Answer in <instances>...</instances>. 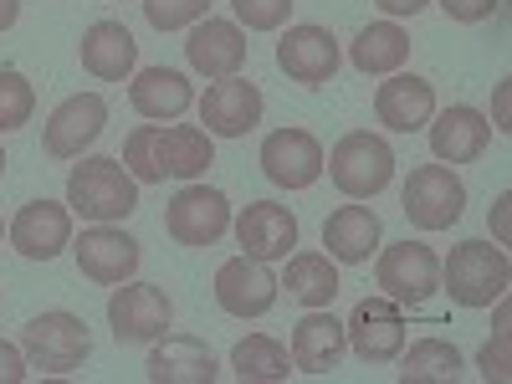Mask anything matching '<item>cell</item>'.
I'll list each match as a JSON object with an SVG mask.
<instances>
[{"mask_svg":"<svg viewBox=\"0 0 512 384\" xmlns=\"http://www.w3.org/2000/svg\"><path fill=\"white\" fill-rule=\"evenodd\" d=\"M67 210L93 226L128 221L139 210V180L123 169V159H82L67 175Z\"/></svg>","mask_w":512,"mask_h":384,"instance_id":"6da1fadb","label":"cell"},{"mask_svg":"<svg viewBox=\"0 0 512 384\" xmlns=\"http://www.w3.org/2000/svg\"><path fill=\"white\" fill-rule=\"evenodd\" d=\"M441 287L451 292L456 308H492L512 287V262L492 241H461L441 262Z\"/></svg>","mask_w":512,"mask_h":384,"instance_id":"7a4b0ae2","label":"cell"},{"mask_svg":"<svg viewBox=\"0 0 512 384\" xmlns=\"http://www.w3.org/2000/svg\"><path fill=\"white\" fill-rule=\"evenodd\" d=\"M323 169H328V180L338 185V195L374 200L384 185L395 180V149L384 144L379 134H369V128H354V134H344L333 144Z\"/></svg>","mask_w":512,"mask_h":384,"instance_id":"3957f363","label":"cell"},{"mask_svg":"<svg viewBox=\"0 0 512 384\" xmlns=\"http://www.w3.org/2000/svg\"><path fill=\"white\" fill-rule=\"evenodd\" d=\"M21 354H26V364L41 369V374H72V369L88 364L93 333H88V323H82L77 313L52 308V313H36V318L21 328Z\"/></svg>","mask_w":512,"mask_h":384,"instance_id":"277c9868","label":"cell"},{"mask_svg":"<svg viewBox=\"0 0 512 384\" xmlns=\"http://www.w3.org/2000/svg\"><path fill=\"white\" fill-rule=\"evenodd\" d=\"M175 323V303H169V292L154 287V282H118L113 297H108V328L123 349H144L154 338L169 333Z\"/></svg>","mask_w":512,"mask_h":384,"instance_id":"5b68a950","label":"cell"},{"mask_svg":"<svg viewBox=\"0 0 512 384\" xmlns=\"http://www.w3.org/2000/svg\"><path fill=\"white\" fill-rule=\"evenodd\" d=\"M400 205L415 231H451L466 210V185L451 164H420V169H410Z\"/></svg>","mask_w":512,"mask_h":384,"instance_id":"8992f818","label":"cell"},{"mask_svg":"<svg viewBox=\"0 0 512 384\" xmlns=\"http://www.w3.org/2000/svg\"><path fill=\"white\" fill-rule=\"evenodd\" d=\"M374 282H379V292L390 297V303H400V308H420L425 297L441 287V256L425 246V241H395V246H384V251H379Z\"/></svg>","mask_w":512,"mask_h":384,"instance_id":"52a82bcc","label":"cell"},{"mask_svg":"<svg viewBox=\"0 0 512 384\" xmlns=\"http://www.w3.org/2000/svg\"><path fill=\"white\" fill-rule=\"evenodd\" d=\"M164 231L175 236L180 246H195V251L216 246V241L231 231V200H226L221 190H210V185H195V180H190L175 200H169Z\"/></svg>","mask_w":512,"mask_h":384,"instance_id":"ba28073f","label":"cell"},{"mask_svg":"<svg viewBox=\"0 0 512 384\" xmlns=\"http://www.w3.org/2000/svg\"><path fill=\"white\" fill-rule=\"evenodd\" d=\"M344 333H349V349L364 364H390L405 349V313L384 292L379 297H359L349 323H344Z\"/></svg>","mask_w":512,"mask_h":384,"instance_id":"9c48e42d","label":"cell"},{"mask_svg":"<svg viewBox=\"0 0 512 384\" xmlns=\"http://www.w3.org/2000/svg\"><path fill=\"white\" fill-rule=\"evenodd\" d=\"M6 241L26 262H52L62 246H72V210L67 200H26L16 210V221L6 226Z\"/></svg>","mask_w":512,"mask_h":384,"instance_id":"30bf717a","label":"cell"},{"mask_svg":"<svg viewBox=\"0 0 512 384\" xmlns=\"http://www.w3.org/2000/svg\"><path fill=\"white\" fill-rule=\"evenodd\" d=\"M262 108H267V98H262L256 82L216 77L200 98V123H205V134H216V139H241L262 123Z\"/></svg>","mask_w":512,"mask_h":384,"instance_id":"8fae6325","label":"cell"},{"mask_svg":"<svg viewBox=\"0 0 512 384\" xmlns=\"http://www.w3.org/2000/svg\"><path fill=\"white\" fill-rule=\"evenodd\" d=\"M323 144L308 134V128H277V134L262 139V175L282 190H308L323 175Z\"/></svg>","mask_w":512,"mask_h":384,"instance_id":"7c38bea8","label":"cell"},{"mask_svg":"<svg viewBox=\"0 0 512 384\" xmlns=\"http://www.w3.org/2000/svg\"><path fill=\"white\" fill-rule=\"evenodd\" d=\"M103 128H108V103L98 93H72L52 108L41 144H47L52 159H82V149H93L103 139Z\"/></svg>","mask_w":512,"mask_h":384,"instance_id":"4fadbf2b","label":"cell"},{"mask_svg":"<svg viewBox=\"0 0 512 384\" xmlns=\"http://www.w3.org/2000/svg\"><path fill=\"white\" fill-rule=\"evenodd\" d=\"M72 251H77V272L88 277V282H98V287L128 282V277L139 272V262H144L139 241L128 236V231H118V226H93V231H82V236L72 241Z\"/></svg>","mask_w":512,"mask_h":384,"instance_id":"5bb4252c","label":"cell"},{"mask_svg":"<svg viewBox=\"0 0 512 384\" xmlns=\"http://www.w3.org/2000/svg\"><path fill=\"white\" fill-rule=\"evenodd\" d=\"M216 303L231 318H267L277 308V277L256 256H231L216 267Z\"/></svg>","mask_w":512,"mask_h":384,"instance_id":"9a60e30c","label":"cell"},{"mask_svg":"<svg viewBox=\"0 0 512 384\" xmlns=\"http://www.w3.org/2000/svg\"><path fill=\"white\" fill-rule=\"evenodd\" d=\"M277 67L297 88H323L338 72V36L328 26H287V36L277 41Z\"/></svg>","mask_w":512,"mask_h":384,"instance_id":"2e32d148","label":"cell"},{"mask_svg":"<svg viewBox=\"0 0 512 384\" xmlns=\"http://www.w3.org/2000/svg\"><path fill=\"white\" fill-rule=\"evenodd\" d=\"M231 226H236L241 256H256V262H287V251L297 246V216L277 200H251Z\"/></svg>","mask_w":512,"mask_h":384,"instance_id":"e0dca14e","label":"cell"},{"mask_svg":"<svg viewBox=\"0 0 512 384\" xmlns=\"http://www.w3.org/2000/svg\"><path fill=\"white\" fill-rule=\"evenodd\" d=\"M374 118L390 128V134H420V128L436 118V88L415 72H390L374 93Z\"/></svg>","mask_w":512,"mask_h":384,"instance_id":"ac0fdd59","label":"cell"},{"mask_svg":"<svg viewBox=\"0 0 512 384\" xmlns=\"http://www.w3.org/2000/svg\"><path fill=\"white\" fill-rule=\"evenodd\" d=\"M292 369L297 374H333L349 354V333L328 308H308L292 328Z\"/></svg>","mask_w":512,"mask_h":384,"instance_id":"d6986e66","label":"cell"},{"mask_svg":"<svg viewBox=\"0 0 512 384\" xmlns=\"http://www.w3.org/2000/svg\"><path fill=\"white\" fill-rule=\"evenodd\" d=\"M246 31L236 21H195L190 36H185V62L200 72V77H236L246 67Z\"/></svg>","mask_w":512,"mask_h":384,"instance_id":"ffe728a7","label":"cell"},{"mask_svg":"<svg viewBox=\"0 0 512 384\" xmlns=\"http://www.w3.org/2000/svg\"><path fill=\"white\" fill-rule=\"evenodd\" d=\"M216 374H221L216 354L195 333H164L149 344V379L154 384H210Z\"/></svg>","mask_w":512,"mask_h":384,"instance_id":"44dd1931","label":"cell"},{"mask_svg":"<svg viewBox=\"0 0 512 384\" xmlns=\"http://www.w3.org/2000/svg\"><path fill=\"white\" fill-rule=\"evenodd\" d=\"M77 57H82V72H93L98 82H123V77H134L139 41L123 21H93L77 41Z\"/></svg>","mask_w":512,"mask_h":384,"instance_id":"7402d4cb","label":"cell"},{"mask_svg":"<svg viewBox=\"0 0 512 384\" xmlns=\"http://www.w3.org/2000/svg\"><path fill=\"white\" fill-rule=\"evenodd\" d=\"M425 128H431V154H436L441 164H472V159H482L487 144H492V123H487L477 108H466V103L436 113Z\"/></svg>","mask_w":512,"mask_h":384,"instance_id":"603a6c76","label":"cell"},{"mask_svg":"<svg viewBox=\"0 0 512 384\" xmlns=\"http://www.w3.org/2000/svg\"><path fill=\"white\" fill-rule=\"evenodd\" d=\"M379 236H384V226H379V216L369 205H338L333 216L323 221L328 256H333V262H349V267L369 262V256L379 251Z\"/></svg>","mask_w":512,"mask_h":384,"instance_id":"cb8c5ba5","label":"cell"},{"mask_svg":"<svg viewBox=\"0 0 512 384\" xmlns=\"http://www.w3.org/2000/svg\"><path fill=\"white\" fill-rule=\"evenodd\" d=\"M154 154H159V169L169 180H200L210 164H216V144H210L205 128L195 123H175V128H154Z\"/></svg>","mask_w":512,"mask_h":384,"instance_id":"d4e9b609","label":"cell"},{"mask_svg":"<svg viewBox=\"0 0 512 384\" xmlns=\"http://www.w3.org/2000/svg\"><path fill=\"white\" fill-rule=\"evenodd\" d=\"M128 103H134L139 118H180L195 103V88L175 67H144V72H134V82H128Z\"/></svg>","mask_w":512,"mask_h":384,"instance_id":"484cf974","label":"cell"},{"mask_svg":"<svg viewBox=\"0 0 512 384\" xmlns=\"http://www.w3.org/2000/svg\"><path fill=\"white\" fill-rule=\"evenodd\" d=\"M349 62L364 72V77H390L410 62V31L395 26V21H374L354 36L349 47Z\"/></svg>","mask_w":512,"mask_h":384,"instance_id":"4316f807","label":"cell"},{"mask_svg":"<svg viewBox=\"0 0 512 384\" xmlns=\"http://www.w3.org/2000/svg\"><path fill=\"white\" fill-rule=\"evenodd\" d=\"M277 287H287V297L303 303V308H328L344 282H338V267H333L328 251H297L287 262V277Z\"/></svg>","mask_w":512,"mask_h":384,"instance_id":"83f0119b","label":"cell"},{"mask_svg":"<svg viewBox=\"0 0 512 384\" xmlns=\"http://www.w3.org/2000/svg\"><path fill=\"white\" fill-rule=\"evenodd\" d=\"M400 384H456L461 379V349L446 338H420V344L400 349Z\"/></svg>","mask_w":512,"mask_h":384,"instance_id":"f1b7e54d","label":"cell"},{"mask_svg":"<svg viewBox=\"0 0 512 384\" xmlns=\"http://www.w3.org/2000/svg\"><path fill=\"white\" fill-rule=\"evenodd\" d=\"M231 369L241 384H277L292 374V354L277 344L272 333H246L241 344L231 349Z\"/></svg>","mask_w":512,"mask_h":384,"instance_id":"f546056e","label":"cell"},{"mask_svg":"<svg viewBox=\"0 0 512 384\" xmlns=\"http://www.w3.org/2000/svg\"><path fill=\"white\" fill-rule=\"evenodd\" d=\"M36 113V88L16 72V67H0V134H16L26 128Z\"/></svg>","mask_w":512,"mask_h":384,"instance_id":"4dcf8cb0","label":"cell"},{"mask_svg":"<svg viewBox=\"0 0 512 384\" xmlns=\"http://www.w3.org/2000/svg\"><path fill=\"white\" fill-rule=\"evenodd\" d=\"M154 128H159V123H139L134 134L123 139V169H128L139 185H159V180H164L159 154H154Z\"/></svg>","mask_w":512,"mask_h":384,"instance_id":"1f68e13d","label":"cell"},{"mask_svg":"<svg viewBox=\"0 0 512 384\" xmlns=\"http://www.w3.org/2000/svg\"><path fill=\"white\" fill-rule=\"evenodd\" d=\"M144 16L154 31H185L210 16V0H144Z\"/></svg>","mask_w":512,"mask_h":384,"instance_id":"d6a6232c","label":"cell"},{"mask_svg":"<svg viewBox=\"0 0 512 384\" xmlns=\"http://www.w3.org/2000/svg\"><path fill=\"white\" fill-rule=\"evenodd\" d=\"M231 6H236V21L246 31H282L297 0H231Z\"/></svg>","mask_w":512,"mask_h":384,"instance_id":"836d02e7","label":"cell"},{"mask_svg":"<svg viewBox=\"0 0 512 384\" xmlns=\"http://www.w3.org/2000/svg\"><path fill=\"white\" fill-rule=\"evenodd\" d=\"M477 369H482V379L487 384H507V328H497L487 344H482V354H477Z\"/></svg>","mask_w":512,"mask_h":384,"instance_id":"e575fe53","label":"cell"},{"mask_svg":"<svg viewBox=\"0 0 512 384\" xmlns=\"http://www.w3.org/2000/svg\"><path fill=\"white\" fill-rule=\"evenodd\" d=\"M441 11L451 16V21H487V16H497L502 11V0H441Z\"/></svg>","mask_w":512,"mask_h":384,"instance_id":"d590c367","label":"cell"},{"mask_svg":"<svg viewBox=\"0 0 512 384\" xmlns=\"http://www.w3.org/2000/svg\"><path fill=\"white\" fill-rule=\"evenodd\" d=\"M26 354H21V344H6V338H0V384H21L26 379Z\"/></svg>","mask_w":512,"mask_h":384,"instance_id":"8d00e7d4","label":"cell"},{"mask_svg":"<svg viewBox=\"0 0 512 384\" xmlns=\"http://www.w3.org/2000/svg\"><path fill=\"white\" fill-rule=\"evenodd\" d=\"M492 231H497V246L512 241V195H507V190L492 200Z\"/></svg>","mask_w":512,"mask_h":384,"instance_id":"74e56055","label":"cell"},{"mask_svg":"<svg viewBox=\"0 0 512 384\" xmlns=\"http://www.w3.org/2000/svg\"><path fill=\"white\" fill-rule=\"evenodd\" d=\"M374 6L384 11V16H415V11H425V6H431V0H374Z\"/></svg>","mask_w":512,"mask_h":384,"instance_id":"f35d334b","label":"cell"},{"mask_svg":"<svg viewBox=\"0 0 512 384\" xmlns=\"http://www.w3.org/2000/svg\"><path fill=\"white\" fill-rule=\"evenodd\" d=\"M507 98H512V88H507V82H497V98H492V128H497V134H507Z\"/></svg>","mask_w":512,"mask_h":384,"instance_id":"ab89813d","label":"cell"},{"mask_svg":"<svg viewBox=\"0 0 512 384\" xmlns=\"http://www.w3.org/2000/svg\"><path fill=\"white\" fill-rule=\"evenodd\" d=\"M16 16H21V0H0V31H11Z\"/></svg>","mask_w":512,"mask_h":384,"instance_id":"60d3db41","label":"cell"},{"mask_svg":"<svg viewBox=\"0 0 512 384\" xmlns=\"http://www.w3.org/2000/svg\"><path fill=\"white\" fill-rule=\"evenodd\" d=\"M0 175H6V149H0Z\"/></svg>","mask_w":512,"mask_h":384,"instance_id":"b9f144b4","label":"cell"},{"mask_svg":"<svg viewBox=\"0 0 512 384\" xmlns=\"http://www.w3.org/2000/svg\"><path fill=\"white\" fill-rule=\"evenodd\" d=\"M0 241H6V226H0Z\"/></svg>","mask_w":512,"mask_h":384,"instance_id":"7bdbcfd3","label":"cell"}]
</instances>
